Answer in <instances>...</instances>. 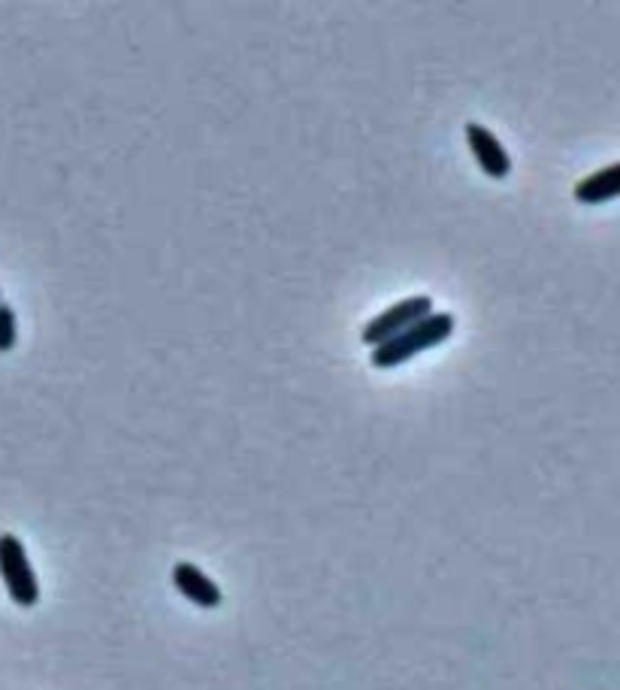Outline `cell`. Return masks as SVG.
<instances>
[{"mask_svg":"<svg viewBox=\"0 0 620 690\" xmlns=\"http://www.w3.org/2000/svg\"><path fill=\"white\" fill-rule=\"evenodd\" d=\"M0 578L7 585V593L15 606L31 609L39 600V581L34 566L27 561V552L15 533H0Z\"/></svg>","mask_w":620,"mask_h":690,"instance_id":"cell-2","label":"cell"},{"mask_svg":"<svg viewBox=\"0 0 620 690\" xmlns=\"http://www.w3.org/2000/svg\"><path fill=\"white\" fill-rule=\"evenodd\" d=\"M173 585H176V590L185 600H191L194 606H200V609H218L221 600H225L216 581L206 576L200 566L188 564V561H182V564L173 566Z\"/></svg>","mask_w":620,"mask_h":690,"instance_id":"cell-5","label":"cell"},{"mask_svg":"<svg viewBox=\"0 0 620 690\" xmlns=\"http://www.w3.org/2000/svg\"><path fill=\"white\" fill-rule=\"evenodd\" d=\"M427 315H433V297H427V294L405 297V301H397L388 309H381L376 318H369L360 339L367 342L369 349H376L381 342L400 337L412 325H418L421 318H427Z\"/></svg>","mask_w":620,"mask_h":690,"instance_id":"cell-3","label":"cell"},{"mask_svg":"<svg viewBox=\"0 0 620 690\" xmlns=\"http://www.w3.org/2000/svg\"><path fill=\"white\" fill-rule=\"evenodd\" d=\"M615 197H620V161L608 163V167L584 177L575 185V201L584 203V206H599V203L615 201Z\"/></svg>","mask_w":620,"mask_h":690,"instance_id":"cell-6","label":"cell"},{"mask_svg":"<svg viewBox=\"0 0 620 690\" xmlns=\"http://www.w3.org/2000/svg\"><path fill=\"white\" fill-rule=\"evenodd\" d=\"M455 325L457 321L451 313L427 315V318H421L418 325L403 330L400 337L376 346L372 354H369V364L376 366V370H393V366L405 364V361H412V358H418V354L443 346L445 339L455 333Z\"/></svg>","mask_w":620,"mask_h":690,"instance_id":"cell-1","label":"cell"},{"mask_svg":"<svg viewBox=\"0 0 620 690\" xmlns=\"http://www.w3.org/2000/svg\"><path fill=\"white\" fill-rule=\"evenodd\" d=\"M463 134H467L469 151H472V158L479 161L484 177L506 179L508 173H512V158H508L506 146L496 139V134L491 127H484L481 122H467Z\"/></svg>","mask_w":620,"mask_h":690,"instance_id":"cell-4","label":"cell"},{"mask_svg":"<svg viewBox=\"0 0 620 690\" xmlns=\"http://www.w3.org/2000/svg\"><path fill=\"white\" fill-rule=\"evenodd\" d=\"M15 346V313L10 303L0 301V354L13 352Z\"/></svg>","mask_w":620,"mask_h":690,"instance_id":"cell-7","label":"cell"}]
</instances>
